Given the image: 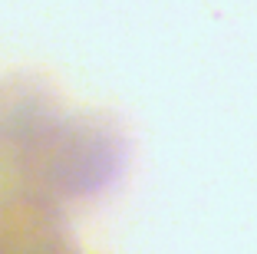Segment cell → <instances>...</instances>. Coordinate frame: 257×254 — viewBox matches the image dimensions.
<instances>
[{
	"mask_svg": "<svg viewBox=\"0 0 257 254\" xmlns=\"http://www.w3.org/2000/svg\"><path fill=\"white\" fill-rule=\"evenodd\" d=\"M0 254H73V247L43 202L20 198L0 208Z\"/></svg>",
	"mask_w": 257,
	"mask_h": 254,
	"instance_id": "obj_1",
	"label": "cell"
}]
</instances>
